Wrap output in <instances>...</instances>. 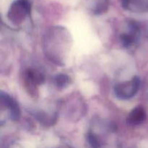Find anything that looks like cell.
Returning <instances> with one entry per match:
<instances>
[{
  "label": "cell",
  "mask_w": 148,
  "mask_h": 148,
  "mask_svg": "<svg viewBox=\"0 0 148 148\" xmlns=\"http://www.w3.org/2000/svg\"><path fill=\"white\" fill-rule=\"evenodd\" d=\"M31 11L29 0H16L10 6L7 17L11 23L18 25L23 23Z\"/></svg>",
  "instance_id": "6da1fadb"
},
{
  "label": "cell",
  "mask_w": 148,
  "mask_h": 148,
  "mask_svg": "<svg viewBox=\"0 0 148 148\" xmlns=\"http://www.w3.org/2000/svg\"><path fill=\"white\" fill-rule=\"evenodd\" d=\"M140 78L134 77L128 82L116 84L114 86V92L116 96L119 99H130L137 94L140 88Z\"/></svg>",
  "instance_id": "7a4b0ae2"
},
{
  "label": "cell",
  "mask_w": 148,
  "mask_h": 148,
  "mask_svg": "<svg viewBox=\"0 0 148 148\" xmlns=\"http://www.w3.org/2000/svg\"><path fill=\"white\" fill-rule=\"evenodd\" d=\"M1 106L8 108L10 111V119L14 121H17L20 116V111L18 105L12 98L7 95V93H1Z\"/></svg>",
  "instance_id": "3957f363"
},
{
  "label": "cell",
  "mask_w": 148,
  "mask_h": 148,
  "mask_svg": "<svg viewBox=\"0 0 148 148\" xmlns=\"http://www.w3.org/2000/svg\"><path fill=\"white\" fill-rule=\"evenodd\" d=\"M25 81L29 90L33 93L36 92L37 85H40L44 82V76L40 72L30 69L26 72Z\"/></svg>",
  "instance_id": "277c9868"
},
{
  "label": "cell",
  "mask_w": 148,
  "mask_h": 148,
  "mask_svg": "<svg viewBox=\"0 0 148 148\" xmlns=\"http://www.w3.org/2000/svg\"><path fill=\"white\" fill-rule=\"evenodd\" d=\"M139 33L140 27L138 25L133 21L130 22L129 23V32L123 33L121 36V41L122 44L126 47L131 46L137 38Z\"/></svg>",
  "instance_id": "5b68a950"
},
{
  "label": "cell",
  "mask_w": 148,
  "mask_h": 148,
  "mask_svg": "<svg viewBox=\"0 0 148 148\" xmlns=\"http://www.w3.org/2000/svg\"><path fill=\"white\" fill-rule=\"evenodd\" d=\"M146 119V112L143 106L134 108L127 117V122L133 126H137L143 124Z\"/></svg>",
  "instance_id": "8992f818"
},
{
  "label": "cell",
  "mask_w": 148,
  "mask_h": 148,
  "mask_svg": "<svg viewBox=\"0 0 148 148\" xmlns=\"http://www.w3.org/2000/svg\"><path fill=\"white\" fill-rule=\"evenodd\" d=\"M121 6L126 10L133 12H145L148 10V3L145 0H121Z\"/></svg>",
  "instance_id": "52a82bcc"
},
{
  "label": "cell",
  "mask_w": 148,
  "mask_h": 148,
  "mask_svg": "<svg viewBox=\"0 0 148 148\" xmlns=\"http://www.w3.org/2000/svg\"><path fill=\"white\" fill-rule=\"evenodd\" d=\"M108 8V0H95L92 12L95 14H101L105 12Z\"/></svg>",
  "instance_id": "ba28073f"
},
{
  "label": "cell",
  "mask_w": 148,
  "mask_h": 148,
  "mask_svg": "<svg viewBox=\"0 0 148 148\" xmlns=\"http://www.w3.org/2000/svg\"><path fill=\"white\" fill-rule=\"evenodd\" d=\"M70 78L66 75H59L55 77V83L59 88H63L69 83Z\"/></svg>",
  "instance_id": "9c48e42d"
},
{
  "label": "cell",
  "mask_w": 148,
  "mask_h": 148,
  "mask_svg": "<svg viewBox=\"0 0 148 148\" xmlns=\"http://www.w3.org/2000/svg\"><path fill=\"white\" fill-rule=\"evenodd\" d=\"M88 140L92 148H101V143L96 135L92 132H88Z\"/></svg>",
  "instance_id": "30bf717a"
}]
</instances>
